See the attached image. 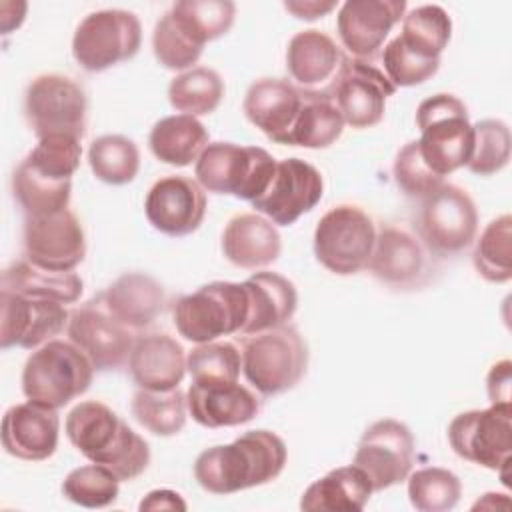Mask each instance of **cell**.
Here are the masks:
<instances>
[{
	"label": "cell",
	"mask_w": 512,
	"mask_h": 512,
	"mask_svg": "<svg viewBox=\"0 0 512 512\" xmlns=\"http://www.w3.org/2000/svg\"><path fill=\"white\" fill-rule=\"evenodd\" d=\"M394 182L396 186L414 200H422L444 184V178L432 172L418 152L416 140L404 144L394 158Z\"/></svg>",
	"instance_id": "obj_48"
},
{
	"label": "cell",
	"mask_w": 512,
	"mask_h": 512,
	"mask_svg": "<svg viewBox=\"0 0 512 512\" xmlns=\"http://www.w3.org/2000/svg\"><path fill=\"white\" fill-rule=\"evenodd\" d=\"M414 446V436L404 422L382 418L364 430L352 464L368 476L372 490L380 492L408 478L414 464Z\"/></svg>",
	"instance_id": "obj_14"
},
{
	"label": "cell",
	"mask_w": 512,
	"mask_h": 512,
	"mask_svg": "<svg viewBox=\"0 0 512 512\" xmlns=\"http://www.w3.org/2000/svg\"><path fill=\"white\" fill-rule=\"evenodd\" d=\"M186 370L192 382H238L242 370V354L230 342H206L198 344L186 356Z\"/></svg>",
	"instance_id": "obj_44"
},
{
	"label": "cell",
	"mask_w": 512,
	"mask_h": 512,
	"mask_svg": "<svg viewBox=\"0 0 512 512\" xmlns=\"http://www.w3.org/2000/svg\"><path fill=\"white\" fill-rule=\"evenodd\" d=\"M82 158V146L78 138L72 136H44L28 152L24 162L36 172L54 180H72Z\"/></svg>",
	"instance_id": "obj_45"
},
{
	"label": "cell",
	"mask_w": 512,
	"mask_h": 512,
	"mask_svg": "<svg viewBox=\"0 0 512 512\" xmlns=\"http://www.w3.org/2000/svg\"><path fill=\"white\" fill-rule=\"evenodd\" d=\"M144 214L154 230L172 238L188 236L206 216V192L188 176H164L148 190Z\"/></svg>",
	"instance_id": "obj_20"
},
{
	"label": "cell",
	"mask_w": 512,
	"mask_h": 512,
	"mask_svg": "<svg viewBox=\"0 0 512 512\" xmlns=\"http://www.w3.org/2000/svg\"><path fill=\"white\" fill-rule=\"evenodd\" d=\"M88 164L100 182L124 186L138 176L140 152L134 140L122 134H104L92 140L88 148Z\"/></svg>",
	"instance_id": "obj_39"
},
{
	"label": "cell",
	"mask_w": 512,
	"mask_h": 512,
	"mask_svg": "<svg viewBox=\"0 0 512 512\" xmlns=\"http://www.w3.org/2000/svg\"><path fill=\"white\" fill-rule=\"evenodd\" d=\"M58 436L60 418L56 410L30 400L10 406L2 418V446L18 460H48L58 448Z\"/></svg>",
	"instance_id": "obj_22"
},
{
	"label": "cell",
	"mask_w": 512,
	"mask_h": 512,
	"mask_svg": "<svg viewBox=\"0 0 512 512\" xmlns=\"http://www.w3.org/2000/svg\"><path fill=\"white\" fill-rule=\"evenodd\" d=\"M404 14V0H348L338 10L336 30L352 58L370 60Z\"/></svg>",
	"instance_id": "obj_21"
},
{
	"label": "cell",
	"mask_w": 512,
	"mask_h": 512,
	"mask_svg": "<svg viewBox=\"0 0 512 512\" xmlns=\"http://www.w3.org/2000/svg\"><path fill=\"white\" fill-rule=\"evenodd\" d=\"M12 192L26 216H50L68 208L72 180L48 178L22 160L12 176Z\"/></svg>",
	"instance_id": "obj_36"
},
{
	"label": "cell",
	"mask_w": 512,
	"mask_h": 512,
	"mask_svg": "<svg viewBox=\"0 0 512 512\" xmlns=\"http://www.w3.org/2000/svg\"><path fill=\"white\" fill-rule=\"evenodd\" d=\"M440 68V60H426L410 52L400 38H392L382 48V70L396 88L418 86L430 80Z\"/></svg>",
	"instance_id": "obj_47"
},
{
	"label": "cell",
	"mask_w": 512,
	"mask_h": 512,
	"mask_svg": "<svg viewBox=\"0 0 512 512\" xmlns=\"http://www.w3.org/2000/svg\"><path fill=\"white\" fill-rule=\"evenodd\" d=\"M408 500L420 512L452 510L460 496L462 484L454 472L440 466H426L408 474Z\"/></svg>",
	"instance_id": "obj_41"
},
{
	"label": "cell",
	"mask_w": 512,
	"mask_h": 512,
	"mask_svg": "<svg viewBox=\"0 0 512 512\" xmlns=\"http://www.w3.org/2000/svg\"><path fill=\"white\" fill-rule=\"evenodd\" d=\"M62 494L82 508H106L120 494L118 476L102 464H86L68 472L62 482Z\"/></svg>",
	"instance_id": "obj_42"
},
{
	"label": "cell",
	"mask_w": 512,
	"mask_h": 512,
	"mask_svg": "<svg viewBox=\"0 0 512 512\" xmlns=\"http://www.w3.org/2000/svg\"><path fill=\"white\" fill-rule=\"evenodd\" d=\"M188 412L204 428H228L254 420L260 412L258 396L238 382H192L186 392Z\"/></svg>",
	"instance_id": "obj_23"
},
{
	"label": "cell",
	"mask_w": 512,
	"mask_h": 512,
	"mask_svg": "<svg viewBox=\"0 0 512 512\" xmlns=\"http://www.w3.org/2000/svg\"><path fill=\"white\" fill-rule=\"evenodd\" d=\"M284 8L298 20H318L330 14L336 8V2H322V0H288Z\"/></svg>",
	"instance_id": "obj_50"
},
{
	"label": "cell",
	"mask_w": 512,
	"mask_h": 512,
	"mask_svg": "<svg viewBox=\"0 0 512 512\" xmlns=\"http://www.w3.org/2000/svg\"><path fill=\"white\" fill-rule=\"evenodd\" d=\"M64 430L84 458L106 466L120 482L138 478L150 464L148 442L104 402L76 404L66 416Z\"/></svg>",
	"instance_id": "obj_2"
},
{
	"label": "cell",
	"mask_w": 512,
	"mask_h": 512,
	"mask_svg": "<svg viewBox=\"0 0 512 512\" xmlns=\"http://www.w3.org/2000/svg\"><path fill=\"white\" fill-rule=\"evenodd\" d=\"M308 346L292 326L252 334L242 346V372L262 396L292 390L306 374Z\"/></svg>",
	"instance_id": "obj_7"
},
{
	"label": "cell",
	"mask_w": 512,
	"mask_h": 512,
	"mask_svg": "<svg viewBox=\"0 0 512 512\" xmlns=\"http://www.w3.org/2000/svg\"><path fill=\"white\" fill-rule=\"evenodd\" d=\"M512 404L466 410L448 424L450 448L462 460L506 476L512 454Z\"/></svg>",
	"instance_id": "obj_12"
},
{
	"label": "cell",
	"mask_w": 512,
	"mask_h": 512,
	"mask_svg": "<svg viewBox=\"0 0 512 512\" xmlns=\"http://www.w3.org/2000/svg\"><path fill=\"white\" fill-rule=\"evenodd\" d=\"M282 240L276 226L260 214H238L228 220L222 232L226 260L244 270L270 266L278 260Z\"/></svg>",
	"instance_id": "obj_26"
},
{
	"label": "cell",
	"mask_w": 512,
	"mask_h": 512,
	"mask_svg": "<svg viewBox=\"0 0 512 512\" xmlns=\"http://www.w3.org/2000/svg\"><path fill=\"white\" fill-rule=\"evenodd\" d=\"M250 312L244 282L216 280L176 300L172 320L182 338L194 344L242 332Z\"/></svg>",
	"instance_id": "obj_5"
},
{
	"label": "cell",
	"mask_w": 512,
	"mask_h": 512,
	"mask_svg": "<svg viewBox=\"0 0 512 512\" xmlns=\"http://www.w3.org/2000/svg\"><path fill=\"white\" fill-rule=\"evenodd\" d=\"M474 266L478 274L494 284L512 278V216L502 214L482 230L474 248Z\"/></svg>",
	"instance_id": "obj_40"
},
{
	"label": "cell",
	"mask_w": 512,
	"mask_h": 512,
	"mask_svg": "<svg viewBox=\"0 0 512 512\" xmlns=\"http://www.w3.org/2000/svg\"><path fill=\"white\" fill-rule=\"evenodd\" d=\"M288 460L284 440L270 430H250L230 444L206 448L194 462V478L210 494L228 496L276 480Z\"/></svg>",
	"instance_id": "obj_1"
},
{
	"label": "cell",
	"mask_w": 512,
	"mask_h": 512,
	"mask_svg": "<svg viewBox=\"0 0 512 512\" xmlns=\"http://www.w3.org/2000/svg\"><path fill=\"white\" fill-rule=\"evenodd\" d=\"M174 24L200 48L224 34L234 24L236 4L230 0H180L170 10Z\"/></svg>",
	"instance_id": "obj_34"
},
{
	"label": "cell",
	"mask_w": 512,
	"mask_h": 512,
	"mask_svg": "<svg viewBox=\"0 0 512 512\" xmlns=\"http://www.w3.org/2000/svg\"><path fill=\"white\" fill-rule=\"evenodd\" d=\"M152 50L160 66L168 70H190L192 64L202 56L200 46H196L172 20L170 12H166L154 26L152 32Z\"/></svg>",
	"instance_id": "obj_46"
},
{
	"label": "cell",
	"mask_w": 512,
	"mask_h": 512,
	"mask_svg": "<svg viewBox=\"0 0 512 512\" xmlns=\"http://www.w3.org/2000/svg\"><path fill=\"white\" fill-rule=\"evenodd\" d=\"M0 306L2 350L12 346L32 350L68 328V310L62 302L50 298H36L10 290H0Z\"/></svg>",
	"instance_id": "obj_19"
},
{
	"label": "cell",
	"mask_w": 512,
	"mask_h": 512,
	"mask_svg": "<svg viewBox=\"0 0 512 512\" xmlns=\"http://www.w3.org/2000/svg\"><path fill=\"white\" fill-rule=\"evenodd\" d=\"M326 92L338 106L344 124L362 130L384 118L386 98L396 94V86L370 60L344 56Z\"/></svg>",
	"instance_id": "obj_13"
},
{
	"label": "cell",
	"mask_w": 512,
	"mask_h": 512,
	"mask_svg": "<svg viewBox=\"0 0 512 512\" xmlns=\"http://www.w3.org/2000/svg\"><path fill=\"white\" fill-rule=\"evenodd\" d=\"M86 112L88 100L82 86L64 74H40L26 88L24 116L38 140L54 134L82 140Z\"/></svg>",
	"instance_id": "obj_10"
},
{
	"label": "cell",
	"mask_w": 512,
	"mask_h": 512,
	"mask_svg": "<svg viewBox=\"0 0 512 512\" xmlns=\"http://www.w3.org/2000/svg\"><path fill=\"white\" fill-rule=\"evenodd\" d=\"M344 130V118L326 90L302 88L300 112L286 136L284 146L320 150L332 146Z\"/></svg>",
	"instance_id": "obj_31"
},
{
	"label": "cell",
	"mask_w": 512,
	"mask_h": 512,
	"mask_svg": "<svg viewBox=\"0 0 512 512\" xmlns=\"http://www.w3.org/2000/svg\"><path fill=\"white\" fill-rule=\"evenodd\" d=\"M510 384H512V364L510 360L496 362L486 376V392L490 404H510Z\"/></svg>",
	"instance_id": "obj_49"
},
{
	"label": "cell",
	"mask_w": 512,
	"mask_h": 512,
	"mask_svg": "<svg viewBox=\"0 0 512 512\" xmlns=\"http://www.w3.org/2000/svg\"><path fill=\"white\" fill-rule=\"evenodd\" d=\"M224 96V82L214 68L194 66L168 84V102L174 110L188 116L212 114Z\"/></svg>",
	"instance_id": "obj_37"
},
{
	"label": "cell",
	"mask_w": 512,
	"mask_h": 512,
	"mask_svg": "<svg viewBox=\"0 0 512 512\" xmlns=\"http://www.w3.org/2000/svg\"><path fill=\"white\" fill-rule=\"evenodd\" d=\"M474 144L466 168L476 176H492L508 166L510 160V128L496 118H484L472 124Z\"/></svg>",
	"instance_id": "obj_43"
},
{
	"label": "cell",
	"mask_w": 512,
	"mask_h": 512,
	"mask_svg": "<svg viewBox=\"0 0 512 512\" xmlns=\"http://www.w3.org/2000/svg\"><path fill=\"white\" fill-rule=\"evenodd\" d=\"M372 492L368 476L358 466H340L304 490L300 508L306 512H358L368 504Z\"/></svg>",
	"instance_id": "obj_30"
},
{
	"label": "cell",
	"mask_w": 512,
	"mask_h": 512,
	"mask_svg": "<svg viewBox=\"0 0 512 512\" xmlns=\"http://www.w3.org/2000/svg\"><path fill=\"white\" fill-rule=\"evenodd\" d=\"M134 420L154 436H174L186 424V394L180 388L172 390H144L132 396L130 404Z\"/></svg>",
	"instance_id": "obj_38"
},
{
	"label": "cell",
	"mask_w": 512,
	"mask_h": 512,
	"mask_svg": "<svg viewBox=\"0 0 512 512\" xmlns=\"http://www.w3.org/2000/svg\"><path fill=\"white\" fill-rule=\"evenodd\" d=\"M420 138L418 152L438 176H448L466 166L472 154L474 132L466 104L454 94H434L416 108Z\"/></svg>",
	"instance_id": "obj_3"
},
{
	"label": "cell",
	"mask_w": 512,
	"mask_h": 512,
	"mask_svg": "<svg viewBox=\"0 0 512 512\" xmlns=\"http://www.w3.org/2000/svg\"><path fill=\"white\" fill-rule=\"evenodd\" d=\"M452 36V20L442 6H416L402 18L400 42L426 60H440Z\"/></svg>",
	"instance_id": "obj_35"
},
{
	"label": "cell",
	"mask_w": 512,
	"mask_h": 512,
	"mask_svg": "<svg viewBox=\"0 0 512 512\" xmlns=\"http://www.w3.org/2000/svg\"><path fill=\"white\" fill-rule=\"evenodd\" d=\"M210 144V134L204 124L188 114L160 118L148 136L150 152L164 164L188 166L196 164L204 148Z\"/></svg>",
	"instance_id": "obj_32"
},
{
	"label": "cell",
	"mask_w": 512,
	"mask_h": 512,
	"mask_svg": "<svg viewBox=\"0 0 512 512\" xmlns=\"http://www.w3.org/2000/svg\"><path fill=\"white\" fill-rule=\"evenodd\" d=\"M82 288V278L76 272L44 270L30 260H18L2 272V290L50 298L62 304L76 302L82 296Z\"/></svg>",
	"instance_id": "obj_33"
},
{
	"label": "cell",
	"mask_w": 512,
	"mask_h": 512,
	"mask_svg": "<svg viewBox=\"0 0 512 512\" xmlns=\"http://www.w3.org/2000/svg\"><path fill=\"white\" fill-rule=\"evenodd\" d=\"M24 252L32 264L72 272L86 256V236L80 220L68 208L50 216H26Z\"/></svg>",
	"instance_id": "obj_18"
},
{
	"label": "cell",
	"mask_w": 512,
	"mask_h": 512,
	"mask_svg": "<svg viewBox=\"0 0 512 512\" xmlns=\"http://www.w3.org/2000/svg\"><path fill=\"white\" fill-rule=\"evenodd\" d=\"M92 378L94 366L74 342L48 340L28 356L22 370V392L30 402L58 410L82 396Z\"/></svg>",
	"instance_id": "obj_4"
},
{
	"label": "cell",
	"mask_w": 512,
	"mask_h": 512,
	"mask_svg": "<svg viewBox=\"0 0 512 512\" xmlns=\"http://www.w3.org/2000/svg\"><path fill=\"white\" fill-rule=\"evenodd\" d=\"M478 230V212L470 194L456 184H442L420 200L416 234L438 256L466 250Z\"/></svg>",
	"instance_id": "obj_11"
},
{
	"label": "cell",
	"mask_w": 512,
	"mask_h": 512,
	"mask_svg": "<svg viewBox=\"0 0 512 512\" xmlns=\"http://www.w3.org/2000/svg\"><path fill=\"white\" fill-rule=\"evenodd\" d=\"M324 196V178L318 168L300 158H284L276 164L266 192L252 200L272 224L290 226L310 212Z\"/></svg>",
	"instance_id": "obj_17"
},
{
	"label": "cell",
	"mask_w": 512,
	"mask_h": 512,
	"mask_svg": "<svg viewBox=\"0 0 512 512\" xmlns=\"http://www.w3.org/2000/svg\"><path fill=\"white\" fill-rule=\"evenodd\" d=\"M66 332L98 372L122 368L136 340L134 330L116 320L100 296L70 312Z\"/></svg>",
	"instance_id": "obj_15"
},
{
	"label": "cell",
	"mask_w": 512,
	"mask_h": 512,
	"mask_svg": "<svg viewBox=\"0 0 512 512\" xmlns=\"http://www.w3.org/2000/svg\"><path fill=\"white\" fill-rule=\"evenodd\" d=\"M250 300L242 334H260L284 326L296 312L298 292L292 280L278 272H254L244 280Z\"/></svg>",
	"instance_id": "obj_28"
},
{
	"label": "cell",
	"mask_w": 512,
	"mask_h": 512,
	"mask_svg": "<svg viewBox=\"0 0 512 512\" xmlns=\"http://www.w3.org/2000/svg\"><path fill=\"white\" fill-rule=\"evenodd\" d=\"M300 106L302 88L284 78H260L252 82L242 102L246 118L276 144L286 142Z\"/></svg>",
	"instance_id": "obj_24"
},
{
	"label": "cell",
	"mask_w": 512,
	"mask_h": 512,
	"mask_svg": "<svg viewBox=\"0 0 512 512\" xmlns=\"http://www.w3.org/2000/svg\"><path fill=\"white\" fill-rule=\"evenodd\" d=\"M140 510H186V502L182 500V496L174 490L168 488H160V490H152L148 492L140 506Z\"/></svg>",
	"instance_id": "obj_51"
},
{
	"label": "cell",
	"mask_w": 512,
	"mask_h": 512,
	"mask_svg": "<svg viewBox=\"0 0 512 512\" xmlns=\"http://www.w3.org/2000/svg\"><path fill=\"white\" fill-rule=\"evenodd\" d=\"M100 298L106 310L132 330L150 326L166 304L162 284L144 272H126L118 276Z\"/></svg>",
	"instance_id": "obj_27"
},
{
	"label": "cell",
	"mask_w": 512,
	"mask_h": 512,
	"mask_svg": "<svg viewBox=\"0 0 512 512\" xmlns=\"http://www.w3.org/2000/svg\"><path fill=\"white\" fill-rule=\"evenodd\" d=\"M430 256L432 252L416 232L406 226L386 224L376 232L366 268L378 282L394 290H412L428 282L432 272Z\"/></svg>",
	"instance_id": "obj_16"
},
{
	"label": "cell",
	"mask_w": 512,
	"mask_h": 512,
	"mask_svg": "<svg viewBox=\"0 0 512 512\" xmlns=\"http://www.w3.org/2000/svg\"><path fill=\"white\" fill-rule=\"evenodd\" d=\"M128 370L138 388L172 390L178 388L186 370V352L172 336L154 332L134 340Z\"/></svg>",
	"instance_id": "obj_25"
},
{
	"label": "cell",
	"mask_w": 512,
	"mask_h": 512,
	"mask_svg": "<svg viewBox=\"0 0 512 512\" xmlns=\"http://www.w3.org/2000/svg\"><path fill=\"white\" fill-rule=\"evenodd\" d=\"M376 242L374 220L354 204L330 208L316 224L314 254L332 274L350 276L364 270Z\"/></svg>",
	"instance_id": "obj_8"
},
{
	"label": "cell",
	"mask_w": 512,
	"mask_h": 512,
	"mask_svg": "<svg viewBox=\"0 0 512 512\" xmlns=\"http://www.w3.org/2000/svg\"><path fill=\"white\" fill-rule=\"evenodd\" d=\"M142 26L134 12L106 8L90 12L72 36V56L86 72H102L134 58Z\"/></svg>",
	"instance_id": "obj_9"
},
{
	"label": "cell",
	"mask_w": 512,
	"mask_h": 512,
	"mask_svg": "<svg viewBox=\"0 0 512 512\" xmlns=\"http://www.w3.org/2000/svg\"><path fill=\"white\" fill-rule=\"evenodd\" d=\"M276 164V158L260 146L212 142L196 160L194 176L208 192L252 202L270 186Z\"/></svg>",
	"instance_id": "obj_6"
},
{
	"label": "cell",
	"mask_w": 512,
	"mask_h": 512,
	"mask_svg": "<svg viewBox=\"0 0 512 512\" xmlns=\"http://www.w3.org/2000/svg\"><path fill=\"white\" fill-rule=\"evenodd\" d=\"M344 56L336 42L316 28L296 32L286 48L288 74L302 86L310 88L334 78Z\"/></svg>",
	"instance_id": "obj_29"
}]
</instances>
